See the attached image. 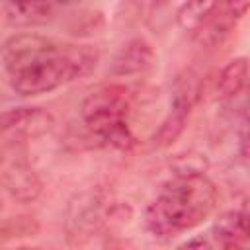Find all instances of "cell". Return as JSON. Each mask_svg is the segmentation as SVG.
I'll use <instances>...</instances> for the list:
<instances>
[{
	"label": "cell",
	"instance_id": "1",
	"mask_svg": "<svg viewBox=\"0 0 250 250\" xmlns=\"http://www.w3.org/2000/svg\"><path fill=\"white\" fill-rule=\"evenodd\" d=\"M12 88L21 96H39L90 74L98 62L88 45H62L35 33L10 37L0 51Z\"/></svg>",
	"mask_w": 250,
	"mask_h": 250
},
{
	"label": "cell",
	"instance_id": "6",
	"mask_svg": "<svg viewBox=\"0 0 250 250\" xmlns=\"http://www.w3.org/2000/svg\"><path fill=\"white\" fill-rule=\"evenodd\" d=\"M74 0H6L4 18L16 27L45 25L55 18L57 8L66 6Z\"/></svg>",
	"mask_w": 250,
	"mask_h": 250
},
{
	"label": "cell",
	"instance_id": "2",
	"mask_svg": "<svg viewBox=\"0 0 250 250\" xmlns=\"http://www.w3.org/2000/svg\"><path fill=\"white\" fill-rule=\"evenodd\" d=\"M217 189L203 172H176L145 213L152 236L170 238L203 223L215 209Z\"/></svg>",
	"mask_w": 250,
	"mask_h": 250
},
{
	"label": "cell",
	"instance_id": "3",
	"mask_svg": "<svg viewBox=\"0 0 250 250\" xmlns=\"http://www.w3.org/2000/svg\"><path fill=\"white\" fill-rule=\"evenodd\" d=\"M129 98L123 86H100L82 102V119L86 127L115 148L129 150L135 137L127 125Z\"/></svg>",
	"mask_w": 250,
	"mask_h": 250
},
{
	"label": "cell",
	"instance_id": "7",
	"mask_svg": "<svg viewBox=\"0 0 250 250\" xmlns=\"http://www.w3.org/2000/svg\"><path fill=\"white\" fill-rule=\"evenodd\" d=\"M154 64V51L145 39L127 41L113 59L111 74L115 76H131L146 72Z\"/></svg>",
	"mask_w": 250,
	"mask_h": 250
},
{
	"label": "cell",
	"instance_id": "4",
	"mask_svg": "<svg viewBox=\"0 0 250 250\" xmlns=\"http://www.w3.org/2000/svg\"><path fill=\"white\" fill-rule=\"evenodd\" d=\"M0 184L21 203H29L39 197L41 182L29 166L21 141L10 139V143L0 148Z\"/></svg>",
	"mask_w": 250,
	"mask_h": 250
},
{
	"label": "cell",
	"instance_id": "5",
	"mask_svg": "<svg viewBox=\"0 0 250 250\" xmlns=\"http://www.w3.org/2000/svg\"><path fill=\"white\" fill-rule=\"evenodd\" d=\"M53 125V115L41 107H16L0 115V131L12 137L14 141L39 137L51 131Z\"/></svg>",
	"mask_w": 250,
	"mask_h": 250
},
{
	"label": "cell",
	"instance_id": "11",
	"mask_svg": "<svg viewBox=\"0 0 250 250\" xmlns=\"http://www.w3.org/2000/svg\"><path fill=\"white\" fill-rule=\"evenodd\" d=\"M188 115H189V111L170 105L168 117L162 121V125H160L158 131L154 133V145H156V146H168V145H172V143L182 135Z\"/></svg>",
	"mask_w": 250,
	"mask_h": 250
},
{
	"label": "cell",
	"instance_id": "8",
	"mask_svg": "<svg viewBox=\"0 0 250 250\" xmlns=\"http://www.w3.org/2000/svg\"><path fill=\"white\" fill-rule=\"evenodd\" d=\"M211 244L215 246H223V248H232V246H240L248 240V215L244 211H227L223 213L211 232Z\"/></svg>",
	"mask_w": 250,
	"mask_h": 250
},
{
	"label": "cell",
	"instance_id": "10",
	"mask_svg": "<svg viewBox=\"0 0 250 250\" xmlns=\"http://www.w3.org/2000/svg\"><path fill=\"white\" fill-rule=\"evenodd\" d=\"M248 78V61L244 57L232 59L217 78V96L219 98H234L242 92Z\"/></svg>",
	"mask_w": 250,
	"mask_h": 250
},
{
	"label": "cell",
	"instance_id": "12",
	"mask_svg": "<svg viewBox=\"0 0 250 250\" xmlns=\"http://www.w3.org/2000/svg\"><path fill=\"white\" fill-rule=\"evenodd\" d=\"M152 2H154V4H156V6H162V4H168V2H170V0H152Z\"/></svg>",
	"mask_w": 250,
	"mask_h": 250
},
{
	"label": "cell",
	"instance_id": "9",
	"mask_svg": "<svg viewBox=\"0 0 250 250\" xmlns=\"http://www.w3.org/2000/svg\"><path fill=\"white\" fill-rule=\"evenodd\" d=\"M221 0H186L178 10V25L184 31H199L219 10Z\"/></svg>",
	"mask_w": 250,
	"mask_h": 250
}]
</instances>
